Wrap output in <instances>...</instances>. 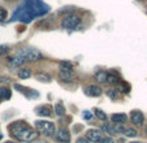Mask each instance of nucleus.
<instances>
[{"label": "nucleus", "mask_w": 147, "mask_h": 143, "mask_svg": "<svg viewBox=\"0 0 147 143\" xmlns=\"http://www.w3.org/2000/svg\"><path fill=\"white\" fill-rule=\"evenodd\" d=\"M124 134H125V137L134 138L137 135V132L133 129V127H125V129H124Z\"/></svg>", "instance_id": "20"}, {"label": "nucleus", "mask_w": 147, "mask_h": 143, "mask_svg": "<svg viewBox=\"0 0 147 143\" xmlns=\"http://www.w3.org/2000/svg\"><path fill=\"white\" fill-rule=\"evenodd\" d=\"M81 22L82 21H81V18L78 16H76V14H68V16H65L64 18H63V21H61V28L72 30V29L78 28V26L81 25Z\"/></svg>", "instance_id": "4"}, {"label": "nucleus", "mask_w": 147, "mask_h": 143, "mask_svg": "<svg viewBox=\"0 0 147 143\" xmlns=\"http://www.w3.org/2000/svg\"><path fill=\"white\" fill-rule=\"evenodd\" d=\"M124 129L125 127L122 125H117V124H113V122H107L102 126V130L104 133L109 135H116L119 133H124Z\"/></svg>", "instance_id": "5"}, {"label": "nucleus", "mask_w": 147, "mask_h": 143, "mask_svg": "<svg viewBox=\"0 0 147 143\" xmlns=\"http://www.w3.org/2000/svg\"><path fill=\"white\" fill-rule=\"evenodd\" d=\"M76 143H90V142L86 139V138H78L77 142H76Z\"/></svg>", "instance_id": "28"}, {"label": "nucleus", "mask_w": 147, "mask_h": 143, "mask_svg": "<svg viewBox=\"0 0 147 143\" xmlns=\"http://www.w3.org/2000/svg\"><path fill=\"white\" fill-rule=\"evenodd\" d=\"M130 121L137 126H142L144 122V116L141 111H133L130 113Z\"/></svg>", "instance_id": "8"}, {"label": "nucleus", "mask_w": 147, "mask_h": 143, "mask_svg": "<svg viewBox=\"0 0 147 143\" xmlns=\"http://www.w3.org/2000/svg\"><path fill=\"white\" fill-rule=\"evenodd\" d=\"M35 78L38 81H40V82H46V83H48L51 81V77L48 74H46V73H36Z\"/></svg>", "instance_id": "18"}, {"label": "nucleus", "mask_w": 147, "mask_h": 143, "mask_svg": "<svg viewBox=\"0 0 147 143\" xmlns=\"http://www.w3.org/2000/svg\"><path fill=\"white\" fill-rule=\"evenodd\" d=\"M82 116H83V118H86V120H91V117H92L89 111H85V112L82 113Z\"/></svg>", "instance_id": "27"}, {"label": "nucleus", "mask_w": 147, "mask_h": 143, "mask_svg": "<svg viewBox=\"0 0 147 143\" xmlns=\"http://www.w3.org/2000/svg\"><path fill=\"white\" fill-rule=\"evenodd\" d=\"M1 138H3V134H1V132H0V140H1Z\"/></svg>", "instance_id": "29"}, {"label": "nucleus", "mask_w": 147, "mask_h": 143, "mask_svg": "<svg viewBox=\"0 0 147 143\" xmlns=\"http://www.w3.org/2000/svg\"><path fill=\"white\" fill-rule=\"evenodd\" d=\"M36 115L42 116V117H48V116L52 115V107L51 105H40V107L36 108Z\"/></svg>", "instance_id": "12"}, {"label": "nucleus", "mask_w": 147, "mask_h": 143, "mask_svg": "<svg viewBox=\"0 0 147 143\" xmlns=\"http://www.w3.org/2000/svg\"><path fill=\"white\" fill-rule=\"evenodd\" d=\"M11 98V90L7 87H0V100H8Z\"/></svg>", "instance_id": "16"}, {"label": "nucleus", "mask_w": 147, "mask_h": 143, "mask_svg": "<svg viewBox=\"0 0 147 143\" xmlns=\"http://www.w3.org/2000/svg\"><path fill=\"white\" fill-rule=\"evenodd\" d=\"M130 143H141V142H130Z\"/></svg>", "instance_id": "30"}, {"label": "nucleus", "mask_w": 147, "mask_h": 143, "mask_svg": "<svg viewBox=\"0 0 147 143\" xmlns=\"http://www.w3.org/2000/svg\"><path fill=\"white\" fill-rule=\"evenodd\" d=\"M103 138V133L98 129H90L86 133V139L89 142H94V143H99Z\"/></svg>", "instance_id": "6"}, {"label": "nucleus", "mask_w": 147, "mask_h": 143, "mask_svg": "<svg viewBox=\"0 0 147 143\" xmlns=\"http://www.w3.org/2000/svg\"><path fill=\"white\" fill-rule=\"evenodd\" d=\"M85 94H86L87 96H91V98H95V96H100L103 94V90H102V87L100 86H98V85H90V86H87L86 88H85Z\"/></svg>", "instance_id": "7"}, {"label": "nucleus", "mask_w": 147, "mask_h": 143, "mask_svg": "<svg viewBox=\"0 0 147 143\" xmlns=\"http://www.w3.org/2000/svg\"><path fill=\"white\" fill-rule=\"evenodd\" d=\"M20 55L25 59L26 63H34V61H39L43 59L42 53L39 52L35 48H30V47H26V48H22V50L17 51Z\"/></svg>", "instance_id": "2"}, {"label": "nucleus", "mask_w": 147, "mask_h": 143, "mask_svg": "<svg viewBox=\"0 0 147 143\" xmlns=\"http://www.w3.org/2000/svg\"><path fill=\"white\" fill-rule=\"evenodd\" d=\"M107 78H108V73L104 70H100V72H96V73H95V80H96V82H99V83H106Z\"/></svg>", "instance_id": "15"}, {"label": "nucleus", "mask_w": 147, "mask_h": 143, "mask_svg": "<svg viewBox=\"0 0 147 143\" xmlns=\"http://www.w3.org/2000/svg\"><path fill=\"white\" fill-rule=\"evenodd\" d=\"M9 133L13 138L21 142H31L38 138V133L33 130L25 121H16L9 126Z\"/></svg>", "instance_id": "1"}, {"label": "nucleus", "mask_w": 147, "mask_h": 143, "mask_svg": "<svg viewBox=\"0 0 147 143\" xmlns=\"http://www.w3.org/2000/svg\"><path fill=\"white\" fill-rule=\"evenodd\" d=\"M9 46H7V44H3V46H0V56H4L7 55V53L9 52Z\"/></svg>", "instance_id": "24"}, {"label": "nucleus", "mask_w": 147, "mask_h": 143, "mask_svg": "<svg viewBox=\"0 0 147 143\" xmlns=\"http://www.w3.org/2000/svg\"><path fill=\"white\" fill-rule=\"evenodd\" d=\"M7 17H8V13L4 8H0V21H5Z\"/></svg>", "instance_id": "25"}, {"label": "nucleus", "mask_w": 147, "mask_h": 143, "mask_svg": "<svg viewBox=\"0 0 147 143\" xmlns=\"http://www.w3.org/2000/svg\"><path fill=\"white\" fill-rule=\"evenodd\" d=\"M9 143H14V142H9Z\"/></svg>", "instance_id": "32"}, {"label": "nucleus", "mask_w": 147, "mask_h": 143, "mask_svg": "<svg viewBox=\"0 0 147 143\" xmlns=\"http://www.w3.org/2000/svg\"><path fill=\"white\" fill-rule=\"evenodd\" d=\"M35 127L39 133H42L43 135H47V137H51V135L55 134L56 127L53 122L50 121H43V120H38L35 121Z\"/></svg>", "instance_id": "3"}, {"label": "nucleus", "mask_w": 147, "mask_h": 143, "mask_svg": "<svg viewBox=\"0 0 147 143\" xmlns=\"http://www.w3.org/2000/svg\"><path fill=\"white\" fill-rule=\"evenodd\" d=\"M146 133H147V126H146Z\"/></svg>", "instance_id": "31"}, {"label": "nucleus", "mask_w": 147, "mask_h": 143, "mask_svg": "<svg viewBox=\"0 0 147 143\" xmlns=\"http://www.w3.org/2000/svg\"><path fill=\"white\" fill-rule=\"evenodd\" d=\"M107 83H109V85H117V83H119V78L115 77V76H112V74H108Z\"/></svg>", "instance_id": "22"}, {"label": "nucleus", "mask_w": 147, "mask_h": 143, "mask_svg": "<svg viewBox=\"0 0 147 143\" xmlns=\"http://www.w3.org/2000/svg\"><path fill=\"white\" fill-rule=\"evenodd\" d=\"M56 139L61 143H69L70 142V134L67 129L61 127L57 133H56Z\"/></svg>", "instance_id": "9"}, {"label": "nucleus", "mask_w": 147, "mask_h": 143, "mask_svg": "<svg viewBox=\"0 0 147 143\" xmlns=\"http://www.w3.org/2000/svg\"><path fill=\"white\" fill-rule=\"evenodd\" d=\"M53 111H55V113L57 116H64L65 113V107L61 103H56L55 107H53Z\"/></svg>", "instance_id": "17"}, {"label": "nucleus", "mask_w": 147, "mask_h": 143, "mask_svg": "<svg viewBox=\"0 0 147 143\" xmlns=\"http://www.w3.org/2000/svg\"><path fill=\"white\" fill-rule=\"evenodd\" d=\"M60 70H70L73 72V65L68 61H64V63H60Z\"/></svg>", "instance_id": "21"}, {"label": "nucleus", "mask_w": 147, "mask_h": 143, "mask_svg": "<svg viewBox=\"0 0 147 143\" xmlns=\"http://www.w3.org/2000/svg\"><path fill=\"white\" fill-rule=\"evenodd\" d=\"M94 113H95V116H96L99 120H102V121H107V115L103 112L102 109H99V108H95Z\"/></svg>", "instance_id": "19"}, {"label": "nucleus", "mask_w": 147, "mask_h": 143, "mask_svg": "<svg viewBox=\"0 0 147 143\" xmlns=\"http://www.w3.org/2000/svg\"><path fill=\"white\" fill-rule=\"evenodd\" d=\"M59 78H60L63 82H72L74 80V73L70 70H60L59 72Z\"/></svg>", "instance_id": "11"}, {"label": "nucleus", "mask_w": 147, "mask_h": 143, "mask_svg": "<svg viewBox=\"0 0 147 143\" xmlns=\"http://www.w3.org/2000/svg\"><path fill=\"white\" fill-rule=\"evenodd\" d=\"M107 95H108L111 99H115V100L119 98V92H117L116 90H113V88H112V90H108V91H107Z\"/></svg>", "instance_id": "23"}, {"label": "nucleus", "mask_w": 147, "mask_h": 143, "mask_svg": "<svg viewBox=\"0 0 147 143\" xmlns=\"http://www.w3.org/2000/svg\"><path fill=\"white\" fill-rule=\"evenodd\" d=\"M112 122L113 124H117V125H122L125 122L128 121V116L125 115V113H113L111 117Z\"/></svg>", "instance_id": "13"}, {"label": "nucleus", "mask_w": 147, "mask_h": 143, "mask_svg": "<svg viewBox=\"0 0 147 143\" xmlns=\"http://www.w3.org/2000/svg\"><path fill=\"white\" fill-rule=\"evenodd\" d=\"M8 63H9V65H12V66H22V64H25L26 61L18 52H16L13 56H11V57L8 59Z\"/></svg>", "instance_id": "10"}, {"label": "nucleus", "mask_w": 147, "mask_h": 143, "mask_svg": "<svg viewBox=\"0 0 147 143\" xmlns=\"http://www.w3.org/2000/svg\"><path fill=\"white\" fill-rule=\"evenodd\" d=\"M99 143H115V142H113V139L109 138V137H103Z\"/></svg>", "instance_id": "26"}, {"label": "nucleus", "mask_w": 147, "mask_h": 143, "mask_svg": "<svg viewBox=\"0 0 147 143\" xmlns=\"http://www.w3.org/2000/svg\"><path fill=\"white\" fill-rule=\"evenodd\" d=\"M17 76H18V78H21V80H28V78L31 77V72L29 68H26V66H21V68L18 69V72H17Z\"/></svg>", "instance_id": "14"}]
</instances>
